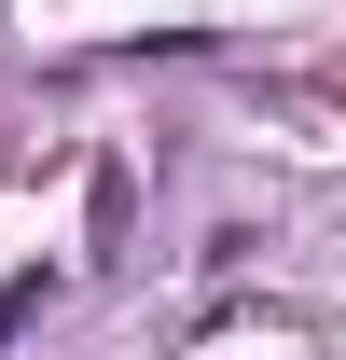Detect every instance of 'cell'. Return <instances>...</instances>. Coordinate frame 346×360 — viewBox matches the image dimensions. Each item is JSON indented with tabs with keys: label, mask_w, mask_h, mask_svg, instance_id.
Wrapping results in <instances>:
<instances>
[{
	"label": "cell",
	"mask_w": 346,
	"mask_h": 360,
	"mask_svg": "<svg viewBox=\"0 0 346 360\" xmlns=\"http://www.w3.org/2000/svg\"><path fill=\"white\" fill-rule=\"evenodd\" d=\"M28 319H42V277H14V291H0V347H14Z\"/></svg>",
	"instance_id": "obj_1"
}]
</instances>
